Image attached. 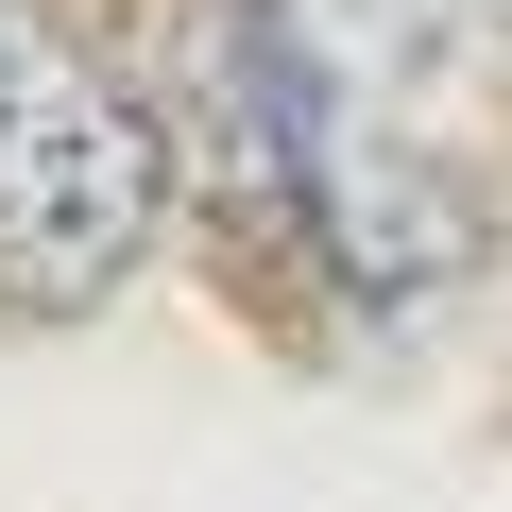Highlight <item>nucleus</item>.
<instances>
[{"instance_id":"f257e3e1","label":"nucleus","mask_w":512,"mask_h":512,"mask_svg":"<svg viewBox=\"0 0 512 512\" xmlns=\"http://www.w3.org/2000/svg\"><path fill=\"white\" fill-rule=\"evenodd\" d=\"M171 188L205 205V256L274 325L342 308V239H325L342 69L308 52L291 0H171Z\"/></svg>"},{"instance_id":"f03ea898","label":"nucleus","mask_w":512,"mask_h":512,"mask_svg":"<svg viewBox=\"0 0 512 512\" xmlns=\"http://www.w3.org/2000/svg\"><path fill=\"white\" fill-rule=\"evenodd\" d=\"M171 239V120L35 0H0V325H86Z\"/></svg>"},{"instance_id":"7ed1b4c3","label":"nucleus","mask_w":512,"mask_h":512,"mask_svg":"<svg viewBox=\"0 0 512 512\" xmlns=\"http://www.w3.org/2000/svg\"><path fill=\"white\" fill-rule=\"evenodd\" d=\"M291 18L342 69V103H376L427 154H478L512 120V0H291Z\"/></svg>"},{"instance_id":"20e7f679","label":"nucleus","mask_w":512,"mask_h":512,"mask_svg":"<svg viewBox=\"0 0 512 512\" xmlns=\"http://www.w3.org/2000/svg\"><path fill=\"white\" fill-rule=\"evenodd\" d=\"M325 239H342V308L410 325V308H444L478 256H495V205L461 188V154H427V137H393L376 103H342V188H325Z\"/></svg>"}]
</instances>
